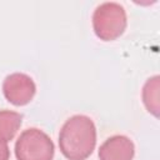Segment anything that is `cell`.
<instances>
[{"label":"cell","instance_id":"5","mask_svg":"<svg viewBox=\"0 0 160 160\" xmlns=\"http://www.w3.org/2000/svg\"><path fill=\"white\" fill-rule=\"evenodd\" d=\"M98 155L100 160H132L135 145L125 135H114L100 145Z\"/></svg>","mask_w":160,"mask_h":160},{"label":"cell","instance_id":"1","mask_svg":"<svg viewBox=\"0 0 160 160\" xmlns=\"http://www.w3.org/2000/svg\"><path fill=\"white\" fill-rule=\"evenodd\" d=\"M96 145V126L91 118L78 114L69 118L59 132V148L68 160H86Z\"/></svg>","mask_w":160,"mask_h":160},{"label":"cell","instance_id":"7","mask_svg":"<svg viewBox=\"0 0 160 160\" xmlns=\"http://www.w3.org/2000/svg\"><path fill=\"white\" fill-rule=\"evenodd\" d=\"M159 75H154L149 78L141 91V99L146 108V110L152 114L154 116H159V88H160V80Z\"/></svg>","mask_w":160,"mask_h":160},{"label":"cell","instance_id":"3","mask_svg":"<svg viewBox=\"0 0 160 160\" xmlns=\"http://www.w3.org/2000/svg\"><path fill=\"white\" fill-rule=\"evenodd\" d=\"M55 146L50 136L38 128L24 130L15 142L18 160H52Z\"/></svg>","mask_w":160,"mask_h":160},{"label":"cell","instance_id":"8","mask_svg":"<svg viewBox=\"0 0 160 160\" xmlns=\"http://www.w3.org/2000/svg\"><path fill=\"white\" fill-rule=\"evenodd\" d=\"M10 159V150L8 142L0 141V160H9Z\"/></svg>","mask_w":160,"mask_h":160},{"label":"cell","instance_id":"2","mask_svg":"<svg viewBox=\"0 0 160 160\" xmlns=\"http://www.w3.org/2000/svg\"><path fill=\"white\" fill-rule=\"evenodd\" d=\"M95 35L102 41H112L120 38L128 25L126 11L115 1H105L98 5L91 18Z\"/></svg>","mask_w":160,"mask_h":160},{"label":"cell","instance_id":"4","mask_svg":"<svg viewBox=\"0 0 160 160\" xmlns=\"http://www.w3.org/2000/svg\"><path fill=\"white\" fill-rule=\"evenodd\" d=\"M36 92L34 80L24 72H12L2 81V94L5 99L15 105L24 106L29 104Z\"/></svg>","mask_w":160,"mask_h":160},{"label":"cell","instance_id":"6","mask_svg":"<svg viewBox=\"0 0 160 160\" xmlns=\"http://www.w3.org/2000/svg\"><path fill=\"white\" fill-rule=\"evenodd\" d=\"M22 122V115L12 110H0V141L9 142L14 139Z\"/></svg>","mask_w":160,"mask_h":160}]
</instances>
